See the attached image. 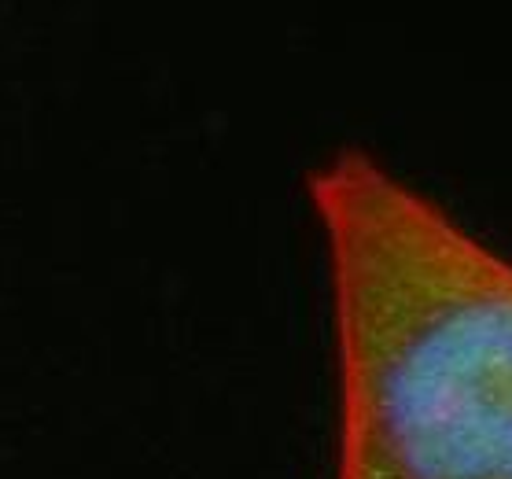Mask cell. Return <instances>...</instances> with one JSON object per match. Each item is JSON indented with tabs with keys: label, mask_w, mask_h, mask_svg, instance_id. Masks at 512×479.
<instances>
[{
	"label": "cell",
	"mask_w": 512,
	"mask_h": 479,
	"mask_svg": "<svg viewBox=\"0 0 512 479\" xmlns=\"http://www.w3.org/2000/svg\"><path fill=\"white\" fill-rule=\"evenodd\" d=\"M325 240L332 479H512V255L365 148L306 174Z\"/></svg>",
	"instance_id": "1"
}]
</instances>
